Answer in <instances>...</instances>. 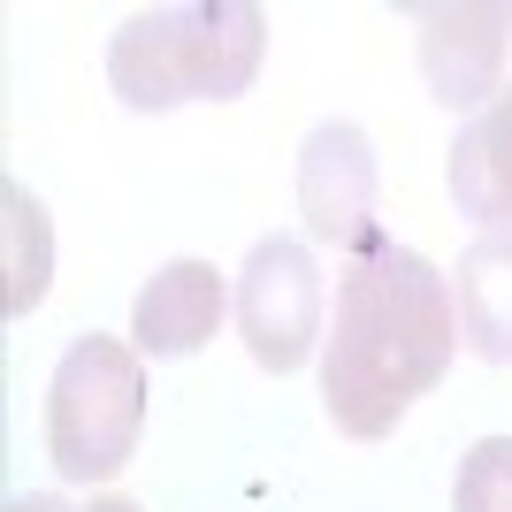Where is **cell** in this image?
<instances>
[{"mask_svg": "<svg viewBox=\"0 0 512 512\" xmlns=\"http://www.w3.org/2000/svg\"><path fill=\"white\" fill-rule=\"evenodd\" d=\"M54 283V230L31 184H0V314L23 321Z\"/></svg>", "mask_w": 512, "mask_h": 512, "instance_id": "cell-10", "label": "cell"}, {"mask_svg": "<svg viewBox=\"0 0 512 512\" xmlns=\"http://www.w3.org/2000/svg\"><path fill=\"white\" fill-rule=\"evenodd\" d=\"M8 512H77V505H69V497H54V490H46V497H16V505H8Z\"/></svg>", "mask_w": 512, "mask_h": 512, "instance_id": "cell-12", "label": "cell"}, {"mask_svg": "<svg viewBox=\"0 0 512 512\" xmlns=\"http://www.w3.org/2000/svg\"><path fill=\"white\" fill-rule=\"evenodd\" d=\"M299 214L321 245H360L375 230V146L360 123H321L299 153Z\"/></svg>", "mask_w": 512, "mask_h": 512, "instance_id": "cell-6", "label": "cell"}, {"mask_svg": "<svg viewBox=\"0 0 512 512\" xmlns=\"http://www.w3.org/2000/svg\"><path fill=\"white\" fill-rule=\"evenodd\" d=\"M459 352V314H451V276L413 245L367 230L344 253L337 276V329L321 337V406L344 436H390L413 413V398L444 383Z\"/></svg>", "mask_w": 512, "mask_h": 512, "instance_id": "cell-1", "label": "cell"}, {"mask_svg": "<svg viewBox=\"0 0 512 512\" xmlns=\"http://www.w3.org/2000/svg\"><path fill=\"white\" fill-rule=\"evenodd\" d=\"M260 54H268V16L253 0L138 8L107 46V85L138 115H169L184 100H237Z\"/></svg>", "mask_w": 512, "mask_h": 512, "instance_id": "cell-2", "label": "cell"}, {"mask_svg": "<svg viewBox=\"0 0 512 512\" xmlns=\"http://www.w3.org/2000/svg\"><path fill=\"white\" fill-rule=\"evenodd\" d=\"M451 512H512V436H482V444L459 459Z\"/></svg>", "mask_w": 512, "mask_h": 512, "instance_id": "cell-11", "label": "cell"}, {"mask_svg": "<svg viewBox=\"0 0 512 512\" xmlns=\"http://www.w3.org/2000/svg\"><path fill=\"white\" fill-rule=\"evenodd\" d=\"M146 428V352L123 337H77L46 390V451L69 482H115Z\"/></svg>", "mask_w": 512, "mask_h": 512, "instance_id": "cell-3", "label": "cell"}, {"mask_svg": "<svg viewBox=\"0 0 512 512\" xmlns=\"http://www.w3.org/2000/svg\"><path fill=\"white\" fill-rule=\"evenodd\" d=\"M505 46H512L505 0H444V8H421L428 100L451 107V115H482L505 92Z\"/></svg>", "mask_w": 512, "mask_h": 512, "instance_id": "cell-5", "label": "cell"}, {"mask_svg": "<svg viewBox=\"0 0 512 512\" xmlns=\"http://www.w3.org/2000/svg\"><path fill=\"white\" fill-rule=\"evenodd\" d=\"M222 314H230L222 268H214V260H169V268L138 291V306H130V344H138L146 360H192L199 344L222 329Z\"/></svg>", "mask_w": 512, "mask_h": 512, "instance_id": "cell-7", "label": "cell"}, {"mask_svg": "<svg viewBox=\"0 0 512 512\" xmlns=\"http://www.w3.org/2000/svg\"><path fill=\"white\" fill-rule=\"evenodd\" d=\"M451 199L482 230L512 222V85L459 130V146H451Z\"/></svg>", "mask_w": 512, "mask_h": 512, "instance_id": "cell-9", "label": "cell"}, {"mask_svg": "<svg viewBox=\"0 0 512 512\" xmlns=\"http://www.w3.org/2000/svg\"><path fill=\"white\" fill-rule=\"evenodd\" d=\"M451 314H459V344L474 360H512V222H490L459 253Z\"/></svg>", "mask_w": 512, "mask_h": 512, "instance_id": "cell-8", "label": "cell"}, {"mask_svg": "<svg viewBox=\"0 0 512 512\" xmlns=\"http://www.w3.org/2000/svg\"><path fill=\"white\" fill-rule=\"evenodd\" d=\"M237 329L268 375H299L321 344V268L299 237H260L237 276Z\"/></svg>", "mask_w": 512, "mask_h": 512, "instance_id": "cell-4", "label": "cell"}, {"mask_svg": "<svg viewBox=\"0 0 512 512\" xmlns=\"http://www.w3.org/2000/svg\"><path fill=\"white\" fill-rule=\"evenodd\" d=\"M85 512H138V505H130V497H92Z\"/></svg>", "mask_w": 512, "mask_h": 512, "instance_id": "cell-13", "label": "cell"}]
</instances>
